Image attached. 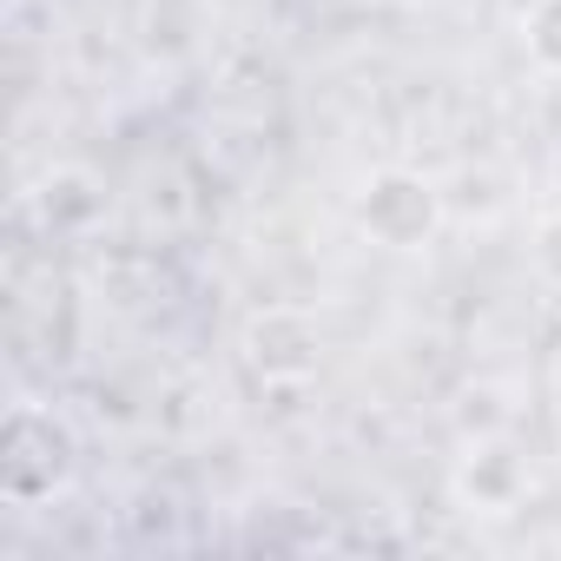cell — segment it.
<instances>
[{
    "label": "cell",
    "instance_id": "obj_2",
    "mask_svg": "<svg viewBox=\"0 0 561 561\" xmlns=\"http://www.w3.org/2000/svg\"><path fill=\"white\" fill-rule=\"evenodd\" d=\"M357 231L383 251H423L436 231H443V192L430 172L416 165H377L364 185H357V205H351Z\"/></svg>",
    "mask_w": 561,
    "mask_h": 561
},
{
    "label": "cell",
    "instance_id": "obj_5",
    "mask_svg": "<svg viewBox=\"0 0 561 561\" xmlns=\"http://www.w3.org/2000/svg\"><path fill=\"white\" fill-rule=\"evenodd\" d=\"M456 495L476 515H508L528 495V462L515 456V443H476L456 462Z\"/></svg>",
    "mask_w": 561,
    "mask_h": 561
},
{
    "label": "cell",
    "instance_id": "obj_1",
    "mask_svg": "<svg viewBox=\"0 0 561 561\" xmlns=\"http://www.w3.org/2000/svg\"><path fill=\"white\" fill-rule=\"evenodd\" d=\"M80 482V430L67 410L27 397L0 416V502L8 508H41L60 502Z\"/></svg>",
    "mask_w": 561,
    "mask_h": 561
},
{
    "label": "cell",
    "instance_id": "obj_6",
    "mask_svg": "<svg viewBox=\"0 0 561 561\" xmlns=\"http://www.w3.org/2000/svg\"><path fill=\"white\" fill-rule=\"evenodd\" d=\"M515 27H522V54L561 80V0H528Z\"/></svg>",
    "mask_w": 561,
    "mask_h": 561
},
{
    "label": "cell",
    "instance_id": "obj_4",
    "mask_svg": "<svg viewBox=\"0 0 561 561\" xmlns=\"http://www.w3.org/2000/svg\"><path fill=\"white\" fill-rule=\"evenodd\" d=\"M27 205H34V218H41L47 238H80V231H93L106 218V185L93 172H80V165H54L27 192Z\"/></svg>",
    "mask_w": 561,
    "mask_h": 561
},
{
    "label": "cell",
    "instance_id": "obj_3",
    "mask_svg": "<svg viewBox=\"0 0 561 561\" xmlns=\"http://www.w3.org/2000/svg\"><path fill=\"white\" fill-rule=\"evenodd\" d=\"M238 357L257 383H311L324 364V331L305 305H257L238 324Z\"/></svg>",
    "mask_w": 561,
    "mask_h": 561
},
{
    "label": "cell",
    "instance_id": "obj_7",
    "mask_svg": "<svg viewBox=\"0 0 561 561\" xmlns=\"http://www.w3.org/2000/svg\"><path fill=\"white\" fill-rule=\"evenodd\" d=\"M535 271H541L548 285L561 291V205H554V211L535 225Z\"/></svg>",
    "mask_w": 561,
    "mask_h": 561
}]
</instances>
